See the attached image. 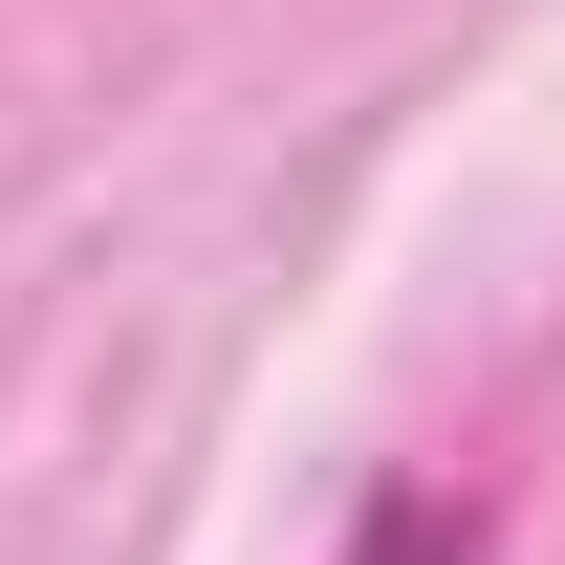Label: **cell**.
I'll list each match as a JSON object with an SVG mask.
<instances>
[{"label": "cell", "mask_w": 565, "mask_h": 565, "mask_svg": "<svg viewBox=\"0 0 565 565\" xmlns=\"http://www.w3.org/2000/svg\"><path fill=\"white\" fill-rule=\"evenodd\" d=\"M327 565H479V522H457V500H435V479H392V500H370V522H349V544H327Z\"/></svg>", "instance_id": "1"}]
</instances>
